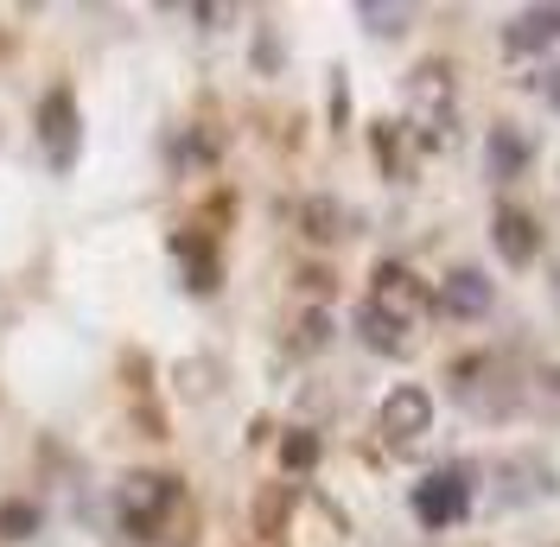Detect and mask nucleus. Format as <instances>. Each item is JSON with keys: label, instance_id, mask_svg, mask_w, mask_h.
<instances>
[{"label": "nucleus", "instance_id": "ddd939ff", "mask_svg": "<svg viewBox=\"0 0 560 547\" xmlns=\"http://www.w3.org/2000/svg\"><path fill=\"white\" fill-rule=\"evenodd\" d=\"M280 458H287V465L300 472V465H313V458H318V440H313V433H293V440L280 445Z\"/></svg>", "mask_w": 560, "mask_h": 547}, {"label": "nucleus", "instance_id": "423d86ee", "mask_svg": "<svg viewBox=\"0 0 560 547\" xmlns=\"http://www.w3.org/2000/svg\"><path fill=\"white\" fill-rule=\"evenodd\" d=\"M38 140H45V153H51L58 172L77 166V103H70V90H51L45 96V108H38Z\"/></svg>", "mask_w": 560, "mask_h": 547}, {"label": "nucleus", "instance_id": "9b49d317", "mask_svg": "<svg viewBox=\"0 0 560 547\" xmlns=\"http://www.w3.org/2000/svg\"><path fill=\"white\" fill-rule=\"evenodd\" d=\"M357 20H363L370 33L395 38V33H401V26H408V7H383V0H363V7H357Z\"/></svg>", "mask_w": 560, "mask_h": 547}, {"label": "nucleus", "instance_id": "f8f14e48", "mask_svg": "<svg viewBox=\"0 0 560 547\" xmlns=\"http://www.w3.org/2000/svg\"><path fill=\"white\" fill-rule=\"evenodd\" d=\"M33 528H38V510H33V503H7V510H0V535H7V542H26Z\"/></svg>", "mask_w": 560, "mask_h": 547}, {"label": "nucleus", "instance_id": "9d476101", "mask_svg": "<svg viewBox=\"0 0 560 547\" xmlns=\"http://www.w3.org/2000/svg\"><path fill=\"white\" fill-rule=\"evenodd\" d=\"M523 166H528V135L497 128V135H490V178H516Z\"/></svg>", "mask_w": 560, "mask_h": 547}, {"label": "nucleus", "instance_id": "1a4fd4ad", "mask_svg": "<svg viewBox=\"0 0 560 547\" xmlns=\"http://www.w3.org/2000/svg\"><path fill=\"white\" fill-rule=\"evenodd\" d=\"M497 255L516 261V268L535 261V223H528L523 210H503V217H497Z\"/></svg>", "mask_w": 560, "mask_h": 547}, {"label": "nucleus", "instance_id": "f257e3e1", "mask_svg": "<svg viewBox=\"0 0 560 547\" xmlns=\"http://www.w3.org/2000/svg\"><path fill=\"white\" fill-rule=\"evenodd\" d=\"M420 325H427V293H420V280L408 268H376L370 280V300L357 306V331L370 350H383V357H408L420 344Z\"/></svg>", "mask_w": 560, "mask_h": 547}, {"label": "nucleus", "instance_id": "f03ea898", "mask_svg": "<svg viewBox=\"0 0 560 547\" xmlns=\"http://www.w3.org/2000/svg\"><path fill=\"white\" fill-rule=\"evenodd\" d=\"M173 503H178V484L173 478H153V472H140V478H121L115 484V522L128 528V535H153L166 515H173Z\"/></svg>", "mask_w": 560, "mask_h": 547}, {"label": "nucleus", "instance_id": "0eeeda50", "mask_svg": "<svg viewBox=\"0 0 560 547\" xmlns=\"http://www.w3.org/2000/svg\"><path fill=\"white\" fill-rule=\"evenodd\" d=\"M490 300H497V293H490V280L478 268H453L440 280V312H446V318H485Z\"/></svg>", "mask_w": 560, "mask_h": 547}, {"label": "nucleus", "instance_id": "20e7f679", "mask_svg": "<svg viewBox=\"0 0 560 547\" xmlns=\"http://www.w3.org/2000/svg\"><path fill=\"white\" fill-rule=\"evenodd\" d=\"M465 510H471V472L465 465H446V472H433V478L415 484V515L427 528H446Z\"/></svg>", "mask_w": 560, "mask_h": 547}, {"label": "nucleus", "instance_id": "7ed1b4c3", "mask_svg": "<svg viewBox=\"0 0 560 547\" xmlns=\"http://www.w3.org/2000/svg\"><path fill=\"white\" fill-rule=\"evenodd\" d=\"M408 121L420 128V140L453 135V77H446V65L415 70V83H408Z\"/></svg>", "mask_w": 560, "mask_h": 547}, {"label": "nucleus", "instance_id": "6e6552de", "mask_svg": "<svg viewBox=\"0 0 560 547\" xmlns=\"http://www.w3.org/2000/svg\"><path fill=\"white\" fill-rule=\"evenodd\" d=\"M560 38V7H528V13H516L510 26H503V51H541V45H555Z\"/></svg>", "mask_w": 560, "mask_h": 547}, {"label": "nucleus", "instance_id": "4468645a", "mask_svg": "<svg viewBox=\"0 0 560 547\" xmlns=\"http://www.w3.org/2000/svg\"><path fill=\"white\" fill-rule=\"evenodd\" d=\"M541 96H548V108H560V65L541 70Z\"/></svg>", "mask_w": 560, "mask_h": 547}, {"label": "nucleus", "instance_id": "39448f33", "mask_svg": "<svg viewBox=\"0 0 560 547\" xmlns=\"http://www.w3.org/2000/svg\"><path fill=\"white\" fill-rule=\"evenodd\" d=\"M383 433H388V445L427 440V433H433V395L415 388V382H401V388L383 401Z\"/></svg>", "mask_w": 560, "mask_h": 547}, {"label": "nucleus", "instance_id": "2eb2a0df", "mask_svg": "<svg viewBox=\"0 0 560 547\" xmlns=\"http://www.w3.org/2000/svg\"><path fill=\"white\" fill-rule=\"evenodd\" d=\"M555 382H560V376H555Z\"/></svg>", "mask_w": 560, "mask_h": 547}]
</instances>
